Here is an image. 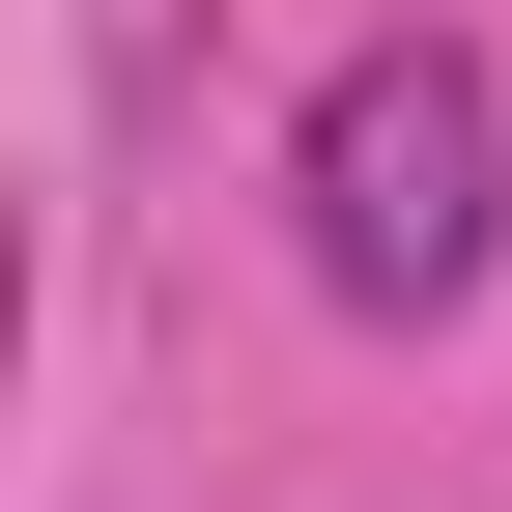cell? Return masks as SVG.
<instances>
[{"mask_svg": "<svg viewBox=\"0 0 512 512\" xmlns=\"http://www.w3.org/2000/svg\"><path fill=\"white\" fill-rule=\"evenodd\" d=\"M0 313H29V256H0Z\"/></svg>", "mask_w": 512, "mask_h": 512, "instance_id": "2", "label": "cell"}, {"mask_svg": "<svg viewBox=\"0 0 512 512\" xmlns=\"http://www.w3.org/2000/svg\"><path fill=\"white\" fill-rule=\"evenodd\" d=\"M285 228H313L342 313H484V256H512V86L456 29H370L313 86V143H285Z\"/></svg>", "mask_w": 512, "mask_h": 512, "instance_id": "1", "label": "cell"}]
</instances>
